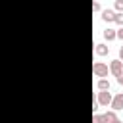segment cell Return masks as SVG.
Returning a JSON list of instances; mask_svg holds the SVG:
<instances>
[{"instance_id": "16", "label": "cell", "mask_w": 123, "mask_h": 123, "mask_svg": "<svg viewBox=\"0 0 123 123\" xmlns=\"http://www.w3.org/2000/svg\"><path fill=\"white\" fill-rule=\"evenodd\" d=\"M98 106H100L98 102H94V104H92V111H94V113H96V110H98Z\"/></svg>"}, {"instance_id": "3", "label": "cell", "mask_w": 123, "mask_h": 123, "mask_svg": "<svg viewBox=\"0 0 123 123\" xmlns=\"http://www.w3.org/2000/svg\"><path fill=\"white\" fill-rule=\"evenodd\" d=\"M110 108H111V110H115V111L123 110V92H117V94L111 98V102H110Z\"/></svg>"}, {"instance_id": "11", "label": "cell", "mask_w": 123, "mask_h": 123, "mask_svg": "<svg viewBox=\"0 0 123 123\" xmlns=\"http://www.w3.org/2000/svg\"><path fill=\"white\" fill-rule=\"evenodd\" d=\"M92 123H106V119H104V115L94 113V115H92Z\"/></svg>"}, {"instance_id": "6", "label": "cell", "mask_w": 123, "mask_h": 123, "mask_svg": "<svg viewBox=\"0 0 123 123\" xmlns=\"http://www.w3.org/2000/svg\"><path fill=\"white\" fill-rule=\"evenodd\" d=\"M94 52H96V56H108L110 54V46H106L104 42H98L96 48H94Z\"/></svg>"}, {"instance_id": "9", "label": "cell", "mask_w": 123, "mask_h": 123, "mask_svg": "<svg viewBox=\"0 0 123 123\" xmlns=\"http://www.w3.org/2000/svg\"><path fill=\"white\" fill-rule=\"evenodd\" d=\"M117 117V113H115V110H108L106 113H104V119H106V123H111L113 119Z\"/></svg>"}, {"instance_id": "14", "label": "cell", "mask_w": 123, "mask_h": 123, "mask_svg": "<svg viewBox=\"0 0 123 123\" xmlns=\"http://www.w3.org/2000/svg\"><path fill=\"white\" fill-rule=\"evenodd\" d=\"M115 38H119V40H123V27H119V29L115 31Z\"/></svg>"}, {"instance_id": "10", "label": "cell", "mask_w": 123, "mask_h": 123, "mask_svg": "<svg viewBox=\"0 0 123 123\" xmlns=\"http://www.w3.org/2000/svg\"><path fill=\"white\" fill-rule=\"evenodd\" d=\"M113 23H117L119 27H123V12H115V19Z\"/></svg>"}, {"instance_id": "12", "label": "cell", "mask_w": 123, "mask_h": 123, "mask_svg": "<svg viewBox=\"0 0 123 123\" xmlns=\"http://www.w3.org/2000/svg\"><path fill=\"white\" fill-rule=\"evenodd\" d=\"M113 12H123V0H115V4H113Z\"/></svg>"}, {"instance_id": "1", "label": "cell", "mask_w": 123, "mask_h": 123, "mask_svg": "<svg viewBox=\"0 0 123 123\" xmlns=\"http://www.w3.org/2000/svg\"><path fill=\"white\" fill-rule=\"evenodd\" d=\"M108 71H110V67H108L104 62H96V63H92V73H94L96 77H106Z\"/></svg>"}, {"instance_id": "18", "label": "cell", "mask_w": 123, "mask_h": 123, "mask_svg": "<svg viewBox=\"0 0 123 123\" xmlns=\"http://www.w3.org/2000/svg\"><path fill=\"white\" fill-rule=\"evenodd\" d=\"M111 123H123V121H121V119H119V117H115V119H113V121H111Z\"/></svg>"}, {"instance_id": "5", "label": "cell", "mask_w": 123, "mask_h": 123, "mask_svg": "<svg viewBox=\"0 0 123 123\" xmlns=\"http://www.w3.org/2000/svg\"><path fill=\"white\" fill-rule=\"evenodd\" d=\"M113 19H115V12L113 10H102V21L113 23Z\"/></svg>"}, {"instance_id": "8", "label": "cell", "mask_w": 123, "mask_h": 123, "mask_svg": "<svg viewBox=\"0 0 123 123\" xmlns=\"http://www.w3.org/2000/svg\"><path fill=\"white\" fill-rule=\"evenodd\" d=\"M104 38H106L108 42H110V40H115V29H110V27H108V29L104 31Z\"/></svg>"}, {"instance_id": "15", "label": "cell", "mask_w": 123, "mask_h": 123, "mask_svg": "<svg viewBox=\"0 0 123 123\" xmlns=\"http://www.w3.org/2000/svg\"><path fill=\"white\" fill-rule=\"evenodd\" d=\"M117 83H119V85H121V86H123V71H121V73H119V75H117Z\"/></svg>"}, {"instance_id": "4", "label": "cell", "mask_w": 123, "mask_h": 123, "mask_svg": "<svg viewBox=\"0 0 123 123\" xmlns=\"http://www.w3.org/2000/svg\"><path fill=\"white\" fill-rule=\"evenodd\" d=\"M121 71H123V62H121V60H111V62H110V73L117 77Z\"/></svg>"}, {"instance_id": "7", "label": "cell", "mask_w": 123, "mask_h": 123, "mask_svg": "<svg viewBox=\"0 0 123 123\" xmlns=\"http://www.w3.org/2000/svg\"><path fill=\"white\" fill-rule=\"evenodd\" d=\"M96 88H98V90H110V81H108L106 77H100L98 83H96Z\"/></svg>"}, {"instance_id": "17", "label": "cell", "mask_w": 123, "mask_h": 123, "mask_svg": "<svg viewBox=\"0 0 123 123\" xmlns=\"http://www.w3.org/2000/svg\"><path fill=\"white\" fill-rule=\"evenodd\" d=\"M119 60H121V62H123V46H121V48H119Z\"/></svg>"}, {"instance_id": "13", "label": "cell", "mask_w": 123, "mask_h": 123, "mask_svg": "<svg viewBox=\"0 0 123 123\" xmlns=\"http://www.w3.org/2000/svg\"><path fill=\"white\" fill-rule=\"evenodd\" d=\"M100 10H102V8H100V2L94 0V2H92V12H100Z\"/></svg>"}, {"instance_id": "2", "label": "cell", "mask_w": 123, "mask_h": 123, "mask_svg": "<svg viewBox=\"0 0 123 123\" xmlns=\"http://www.w3.org/2000/svg\"><path fill=\"white\" fill-rule=\"evenodd\" d=\"M111 92L110 90H100L98 92V96H96V102L100 104V106H110V102H111Z\"/></svg>"}]
</instances>
